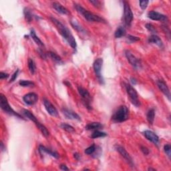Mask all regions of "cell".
<instances>
[{"instance_id": "obj_35", "label": "cell", "mask_w": 171, "mask_h": 171, "mask_svg": "<svg viewBox=\"0 0 171 171\" xmlns=\"http://www.w3.org/2000/svg\"><path fill=\"white\" fill-rule=\"evenodd\" d=\"M164 152H165V153L166 154V155H167L168 157V158L170 159V157H171V153H170L171 147H170V145L168 144L164 145Z\"/></svg>"}, {"instance_id": "obj_6", "label": "cell", "mask_w": 171, "mask_h": 171, "mask_svg": "<svg viewBox=\"0 0 171 171\" xmlns=\"http://www.w3.org/2000/svg\"><path fill=\"white\" fill-rule=\"evenodd\" d=\"M124 20L126 25L130 26L133 20V14L128 2L124 1Z\"/></svg>"}, {"instance_id": "obj_17", "label": "cell", "mask_w": 171, "mask_h": 171, "mask_svg": "<svg viewBox=\"0 0 171 171\" xmlns=\"http://www.w3.org/2000/svg\"><path fill=\"white\" fill-rule=\"evenodd\" d=\"M53 8L57 11V12L60 13L61 14H64V15H69L70 14V12L68 11L66 8H64L63 5H62L60 3H57V2H54L52 4Z\"/></svg>"}, {"instance_id": "obj_21", "label": "cell", "mask_w": 171, "mask_h": 171, "mask_svg": "<svg viewBox=\"0 0 171 171\" xmlns=\"http://www.w3.org/2000/svg\"><path fill=\"white\" fill-rule=\"evenodd\" d=\"M36 125L37 126L38 129L40 130V132H42L43 135H44L45 137H48L49 135H50V132L48 131V130L47 129V128L45 127L44 125H43L39 121H38L37 122L35 123Z\"/></svg>"}, {"instance_id": "obj_28", "label": "cell", "mask_w": 171, "mask_h": 171, "mask_svg": "<svg viewBox=\"0 0 171 171\" xmlns=\"http://www.w3.org/2000/svg\"><path fill=\"white\" fill-rule=\"evenodd\" d=\"M107 136V134L105 133V132H100L99 130H96L92 134L91 138H102V137H105V136Z\"/></svg>"}, {"instance_id": "obj_33", "label": "cell", "mask_w": 171, "mask_h": 171, "mask_svg": "<svg viewBox=\"0 0 171 171\" xmlns=\"http://www.w3.org/2000/svg\"><path fill=\"white\" fill-rule=\"evenodd\" d=\"M24 15L26 20L28 21V22H30L32 20V17H33L32 16L30 10H29V9H27V8H25L24 10Z\"/></svg>"}, {"instance_id": "obj_5", "label": "cell", "mask_w": 171, "mask_h": 171, "mask_svg": "<svg viewBox=\"0 0 171 171\" xmlns=\"http://www.w3.org/2000/svg\"><path fill=\"white\" fill-rule=\"evenodd\" d=\"M125 88L128 96H129L130 100H131L132 103L136 106L138 107L140 104V101L138 100V96L136 90L131 85L128 84H125Z\"/></svg>"}, {"instance_id": "obj_8", "label": "cell", "mask_w": 171, "mask_h": 171, "mask_svg": "<svg viewBox=\"0 0 171 171\" xmlns=\"http://www.w3.org/2000/svg\"><path fill=\"white\" fill-rule=\"evenodd\" d=\"M125 55L127 57L128 61L129 62V63L135 68L136 70L140 69L141 66H142V64H141L140 60L136 57L134 55L132 54V53L129 50H127L125 52Z\"/></svg>"}, {"instance_id": "obj_39", "label": "cell", "mask_w": 171, "mask_h": 171, "mask_svg": "<svg viewBox=\"0 0 171 171\" xmlns=\"http://www.w3.org/2000/svg\"><path fill=\"white\" fill-rule=\"evenodd\" d=\"M18 73H19V70H17L16 71L14 72V74H13L12 76V78H11V79H10V82H14V81H15L16 80L17 77H18Z\"/></svg>"}, {"instance_id": "obj_44", "label": "cell", "mask_w": 171, "mask_h": 171, "mask_svg": "<svg viewBox=\"0 0 171 171\" xmlns=\"http://www.w3.org/2000/svg\"><path fill=\"white\" fill-rule=\"evenodd\" d=\"M130 80H131V82L132 83V84H133L134 85H135L136 83H137V82H136V79L135 78H131V79H130Z\"/></svg>"}, {"instance_id": "obj_40", "label": "cell", "mask_w": 171, "mask_h": 171, "mask_svg": "<svg viewBox=\"0 0 171 171\" xmlns=\"http://www.w3.org/2000/svg\"><path fill=\"white\" fill-rule=\"evenodd\" d=\"M140 150L142 152L143 154H144V155H148L149 154V150L146 148V147H145L144 146H140Z\"/></svg>"}, {"instance_id": "obj_41", "label": "cell", "mask_w": 171, "mask_h": 171, "mask_svg": "<svg viewBox=\"0 0 171 171\" xmlns=\"http://www.w3.org/2000/svg\"><path fill=\"white\" fill-rule=\"evenodd\" d=\"M8 76H9V74L5 73V72H1V74H0V79H1V80H3V79L7 78Z\"/></svg>"}, {"instance_id": "obj_7", "label": "cell", "mask_w": 171, "mask_h": 171, "mask_svg": "<svg viewBox=\"0 0 171 171\" xmlns=\"http://www.w3.org/2000/svg\"><path fill=\"white\" fill-rule=\"evenodd\" d=\"M78 92L81 96V97L82 98L83 102H84L85 106H86V108L89 110L92 109V107L90 106V102H91V96L88 92V91L86 89L84 88L78 86Z\"/></svg>"}, {"instance_id": "obj_11", "label": "cell", "mask_w": 171, "mask_h": 171, "mask_svg": "<svg viewBox=\"0 0 171 171\" xmlns=\"http://www.w3.org/2000/svg\"><path fill=\"white\" fill-rule=\"evenodd\" d=\"M148 18L151 19L155 21H161L162 22H166L168 21V18L166 16L160 14V13L155 12V11H151V12H148Z\"/></svg>"}, {"instance_id": "obj_23", "label": "cell", "mask_w": 171, "mask_h": 171, "mask_svg": "<svg viewBox=\"0 0 171 171\" xmlns=\"http://www.w3.org/2000/svg\"><path fill=\"white\" fill-rule=\"evenodd\" d=\"M155 109H153V108L150 109V110H148V112H147V114H146L147 120H148L149 124H153V122H154V120H155Z\"/></svg>"}, {"instance_id": "obj_24", "label": "cell", "mask_w": 171, "mask_h": 171, "mask_svg": "<svg viewBox=\"0 0 171 171\" xmlns=\"http://www.w3.org/2000/svg\"><path fill=\"white\" fill-rule=\"evenodd\" d=\"M127 34V31H126V29L124 27L120 26L117 28V29L115 31L114 33V36L116 38H120L123 36H124Z\"/></svg>"}, {"instance_id": "obj_45", "label": "cell", "mask_w": 171, "mask_h": 171, "mask_svg": "<svg viewBox=\"0 0 171 171\" xmlns=\"http://www.w3.org/2000/svg\"><path fill=\"white\" fill-rule=\"evenodd\" d=\"M1 150L2 151H3L4 150H5V149H4V144H3V142H2V141L1 142Z\"/></svg>"}, {"instance_id": "obj_34", "label": "cell", "mask_w": 171, "mask_h": 171, "mask_svg": "<svg viewBox=\"0 0 171 171\" xmlns=\"http://www.w3.org/2000/svg\"><path fill=\"white\" fill-rule=\"evenodd\" d=\"M146 29H148V31L152 32V33H153V34H155L157 33V29H156L155 27L153 25H152L151 23H146Z\"/></svg>"}, {"instance_id": "obj_18", "label": "cell", "mask_w": 171, "mask_h": 171, "mask_svg": "<svg viewBox=\"0 0 171 171\" xmlns=\"http://www.w3.org/2000/svg\"><path fill=\"white\" fill-rule=\"evenodd\" d=\"M148 42L157 45L160 48H163V43H162V41L159 36L156 35V34H153V35L150 36L148 38Z\"/></svg>"}, {"instance_id": "obj_22", "label": "cell", "mask_w": 171, "mask_h": 171, "mask_svg": "<svg viewBox=\"0 0 171 171\" xmlns=\"http://www.w3.org/2000/svg\"><path fill=\"white\" fill-rule=\"evenodd\" d=\"M30 35H31V37L32 38V39L34 40V41L36 42V44H37L38 46H40V48H42V47L44 46V43H43L42 42V40H40V38H38L37 36H36V32L34 31V30H33V29H32V30H31Z\"/></svg>"}, {"instance_id": "obj_42", "label": "cell", "mask_w": 171, "mask_h": 171, "mask_svg": "<svg viewBox=\"0 0 171 171\" xmlns=\"http://www.w3.org/2000/svg\"><path fill=\"white\" fill-rule=\"evenodd\" d=\"M60 169L62 170H69V168H68L65 164H61L60 166Z\"/></svg>"}, {"instance_id": "obj_15", "label": "cell", "mask_w": 171, "mask_h": 171, "mask_svg": "<svg viewBox=\"0 0 171 171\" xmlns=\"http://www.w3.org/2000/svg\"><path fill=\"white\" fill-rule=\"evenodd\" d=\"M62 112L66 118L70 119V120H78V121L81 120L80 116H79L77 113L69 110V109L63 108Z\"/></svg>"}, {"instance_id": "obj_1", "label": "cell", "mask_w": 171, "mask_h": 171, "mask_svg": "<svg viewBox=\"0 0 171 171\" xmlns=\"http://www.w3.org/2000/svg\"><path fill=\"white\" fill-rule=\"evenodd\" d=\"M50 20L52 21L53 24L55 25V27H56L57 30L60 32V34L68 42L70 46L73 49H76L77 47L76 42L74 39V36H72L71 32L69 30V29L55 18H50Z\"/></svg>"}, {"instance_id": "obj_31", "label": "cell", "mask_w": 171, "mask_h": 171, "mask_svg": "<svg viewBox=\"0 0 171 171\" xmlns=\"http://www.w3.org/2000/svg\"><path fill=\"white\" fill-rule=\"evenodd\" d=\"M19 84H20L21 86L23 87H31L34 86L35 85L34 82L29 80H21L20 81V82H19Z\"/></svg>"}, {"instance_id": "obj_32", "label": "cell", "mask_w": 171, "mask_h": 171, "mask_svg": "<svg viewBox=\"0 0 171 171\" xmlns=\"http://www.w3.org/2000/svg\"><path fill=\"white\" fill-rule=\"evenodd\" d=\"M96 150V145L95 144H92V146H89L88 148H87L86 149L84 153L88 155H92V154H94L95 153Z\"/></svg>"}, {"instance_id": "obj_30", "label": "cell", "mask_w": 171, "mask_h": 171, "mask_svg": "<svg viewBox=\"0 0 171 171\" xmlns=\"http://www.w3.org/2000/svg\"><path fill=\"white\" fill-rule=\"evenodd\" d=\"M60 127L63 130H66V131L68 132H70V133L75 132V129L74 128V127H72V126H70V124H68L62 123Z\"/></svg>"}, {"instance_id": "obj_38", "label": "cell", "mask_w": 171, "mask_h": 171, "mask_svg": "<svg viewBox=\"0 0 171 171\" xmlns=\"http://www.w3.org/2000/svg\"><path fill=\"white\" fill-rule=\"evenodd\" d=\"M90 2L92 4H93V5H94L95 7H96V8H100V6H101V5H100V4H101V2L98 1V0H91V1H90Z\"/></svg>"}, {"instance_id": "obj_25", "label": "cell", "mask_w": 171, "mask_h": 171, "mask_svg": "<svg viewBox=\"0 0 171 171\" xmlns=\"http://www.w3.org/2000/svg\"><path fill=\"white\" fill-rule=\"evenodd\" d=\"M23 114H24V116L25 117H27V118L29 119L32 122H34V123H36L38 121L37 118H36V117L34 116L33 114H32L30 111H29L27 110H23Z\"/></svg>"}, {"instance_id": "obj_9", "label": "cell", "mask_w": 171, "mask_h": 171, "mask_svg": "<svg viewBox=\"0 0 171 171\" xmlns=\"http://www.w3.org/2000/svg\"><path fill=\"white\" fill-rule=\"evenodd\" d=\"M102 64H103V60L102 58H98L96 59L93 64L94 70L95 74L97 76L98 80L100 81L101 84H103L104 80L102 78V76L101 75V70L102 67Z\"/></svg>"}, {"instance_id": "obj_27", "label": "cell", "mask_w": 171, "mask_h": 171, "mask_svg": "<svg viewBox=\"0 0 171 171\" xmlns=\"http://www.w3.org/2000/svg\"><path fill=\"white\" fill-rule=\"evenodd\" d=\"M48 54H49V55H50V57H51V58H52V60L53 62H55V63H58V64L62 63V61L61 57H60L58 55H57L55 53L52 52H50L48 53Z\"/></svg>"}, {"instance_id": "obj_3", "label": "cell", "mask_w": 171, "mask_h": 171, "mask_svg": "<svg viewBox=\"0 0 171 171\" xmlns=\"http://www.w3.org/2000/svg\"><path fill=\"white\" fill-rule=\"evenodd\" d=\"M129 118V110L126 106H121L112 115V119L115 122H122Z\"/></svg>"}, {"instance_id": "obj_36", "label": "cell", "mask_w": 171, "mask_h": 171, "mask_svg": "<svg viewBox=\"0 0 171 171\" xmlns=\"http://www.w3.org/2000/svg\"><path fill=\"white\" fill-rule=\"evenodd\" d=\"M140 7L142 10H144L147 8V5L149 3L148 1H146V0H143V1H140Z\"/></svg>"}, {"instance_id": "obj_37", "label": "cell", "mask_w": 171, "mask_h": 171, "mask_svg": "<svg viewBox=\"0 0 171 171\" xmlns=\"http://www.w3.org/2000/svg\"><path fill=\"white\" fill-rule=\"evenodd\" d=\"M127 39L131 42H136L140 40V38L138 37H136V36H134L132 35H128L127 37Z\"/></svg>"}, {"instance_id": "obj_12", "label": "cell", "mask_w": 171, "mask_h": 171, "mask_svg": "<svg viewBox=\"0 0 171 171\" xmlns=\"http://www.w3.org/2000/svg\"><path fill=\"white\" fill-rule=\"evenodd\" d=\"M23 100L24 102L27 105H34L36 102H38V95L35 93L33 92H30L25 94L24 96H23Z\"/></svg>"}, {"instance_id": "obj_26", "label": "cell", "mask_w": 171, "mask_h": 171, "mask_svg": "<svg viewBox=\"0 0 171 171\" xmlns=\"http://www.w3.org/2000/svg\"><path fill=\"white\" fill-rule=\"evenodd\" d=\"M71 25H72V27H74V28L76 29V30L78 31V32H81V33H86V31L85 29L83 28V27L81 26V25L79 24V23L77 22L76 20H72L71 21Z\"/></svg>"}, {"instance_id": "obj_43", "label": "cell", "mask_w": 171, "mask_h": 171, "mask_svg": "<svg viewBox=\"0 0 171 171\" xmlns=\"http://www.w3.org/2000/svg\"><path fill=\"white\" fill-rule=\"evenodd\" d=\"M74 157L76 160H79V159H80V155H79L78 153H74Z\"/></svg>"}, {"instance_id": "obj_13", "label": "cell", "mask_w": 171, "mask_h": 171, "mask_svg": "<svg viewBox=\"0 0 171 171\" xmlns=\"http://www.w3.org/2000/svg\"><path fill=\"white\" fill-rule=\"evenodd\" d=\"M44 104L45 106V108L47 110L49 114H50L51 116H57V114H58V112H57V110L56 108H55V106L53 105V104L51 103V102L49 101V100L44 99Z\"/></svg>"}, {"instance_id": "obj_19", "label": "cell", "mask_w": 171, "mask_h": 171, "mask_svg": "<svg viewBox=\"0 0 171 171\" xmlns=\"http://www.w3.org/2000/svg\"><path fill=\"white\" fill-rule=\"evenodd\" d=\"M39 152L41 155H42L43 153H46V154H48V155L55 158V159H58L59 158V155L56 153V152L46 148V147L44 146H40Z\"/></svg>"}, {"instance_id": "obj_46", "label": "cell", "mask_w": 171, "mask_h": 171, "mask_svg": "<svg viewBox=\"0 0 171 171\" xmlns=\"http://www.w3.org/2000/svg\"><path fill=\"white\" fill-rule=\"evenodd\" d=\"M148 170H155V168H149Z\"/></svg>"}, {"instance_id": "obj_14", "label": "cell", "mask_w": 171, "mask_h": 171, "mask_svg": "<svg viewBox=\"0 0 171 171\" xmlns=\"http://www.w3.org/2000/svg\"><path fill=\"white\" fill-rule=\"evenodd\" d=\"M157 86L159 87V88L160 89V90L162 92V93L165 95L166 97L168 98V100H170V92L169 90V88L167 86V85L164 81H162L161 80H159L157 81Z\"/></svg>"}, {"instance_id": "obj_20", "label": "cell", "mask_w": 171, "mask_h": 171, "mask_svg": "<svg viewBox=\"0 0 171 171\" xmlns=\"http://www.w3.org/2000/svg\"><path fill=\"white\" fill-rule=\"evenodd\" d=\"M103 127L104 126L100 122H91L86 126L85 128L88 130H96L102 129Z\"/></svg>"}, {"instance_id": "obj_29", "label": "cell", "mask_w": 171, "mask_h": 171, "mask_svg": "<svg viewBox=\"0 0 171 171\" xmlns=\"http://www.w3.org/2000/svg\"><path fill=\"white\" fill-rule=\"evenodd\" d=\"M28 68H29V70L30 72V73L31 74H34L36 72V64L34 61L32 60L31 58H29L28 60Z\"/></svg>"}, {"instance_id": "obj_4", "label": "cell", "mask_w": 171, "mask_h": 171, "mask_svg": "<svg viewBox=\"0 0 171 171\" xmlns=\"http://www.w3.org/2000/svg\"><path fill=\"white\" fill-rule=\"evenodd\" d=\"M0 101H1V108L5 113L11 115V116H14L17 118H19L20 119L24 120V118H23L20 114L16 112L13 110L9 103H8L7 98H6L3 94H1V96H0Z\"/></svg>"}, {"instance_id": "obj_16", "label": "cell", "mask_w": 171, "mask_h": 171, "mask_svg": "<svg viewBox=\"0 0 171 171\" xmlns=\"http://www.w3.org/2000/svg\"><path fill=\"white\" fill-rule=\"evenodd\" d=\"M144 135L146 139H148V140L154 143L155 144H159V138L155 132L150 131V130H145L144 132Z\"/></svg>"}, {"instance_id": "obj_2", "label": "cell", "mask_w": 171, "mask_h": 171, "mask_svg": "<svg viewBox=\"0 0 171 171\" xmlns=\"http://www.w3.org/2000/svg\"><path fill=\"white\" fill-rule=\"evenodd\" d=\"M74 5L77 12H78L79 14L82 15L86 20L89 21H92V22H105V20H104L103 18H102L101 17L98 16L97 15L94 14L93 13L85 10L84 8H82L81 5H78V4H74Z\"/></svg>"}, {"instance_id": "obj_10", "label": "cell", "mask_w": 171, "mask_h": 171, "mask_svg": "<svg viewBox=\"0 0 171 171\" xmlns=\"http://www.w3.org/2000/svg\"><path fill=\"white\" fill-rule=\"evenodd\" d=\"M115 148H116V150L120 154L122 157L127 160V162L130 164V166H134V162L133 160H132V157H130V155L128 154V152L126 150L124 147L119 146V145H116V146H115Z\"/></svg>"}]
</instances>
